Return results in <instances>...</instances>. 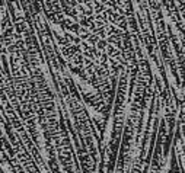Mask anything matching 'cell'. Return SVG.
Here are the masks:
<instances>
[{"label": "cell", "instance_id": "cell-1", "mask_svg": "<svg viewBox=\"0 0 185 173\" xmlns=\"http://www.w3.org/2000/svg\"><path fill=\"white\" fill-rule=\"evenodd\" d=\"M0 167H2V170H3L4 173H12V169H10V165H9V163H6V161H3V163L0 165Z\"/></svg>", "mask_w": 185, "mask_h": 173}]
</instances>
